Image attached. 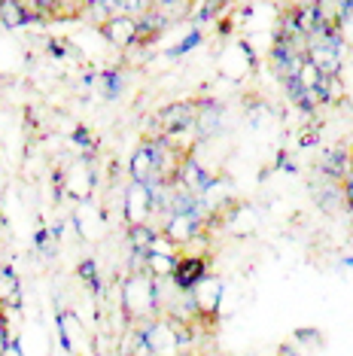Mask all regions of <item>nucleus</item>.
<instances>
[{
	"instance_id": "f3484780",
	"label": "nucleus",
	"mask_w": 353,
	"mask_h": 356,
	"mask_svg": "<svg viewBox=\"0 0 353 356\" xmlns=\"http://www.w3.org/2000/svg\"><path fill=\"white\" fill-rule=\"evenodd\" d=\"M220 3H229V0H220Z\"/></svg>"
},
{
	"instance_id": "6e6552de",
	"label": "nucleus",
	"mask_w": 353,
	"mask_h": 356,
	"mask_svg": "<svg viewBox=\"0 0 353 356\" xmlns=\"http://www.w3.org/2000/svg\"><path fill=\"white\" fill-rule=\"evenodd\" d=\"M31 19H34V10H31L25 0H0V25L6 31L25 28Z\"/></svg>"
},
{
	"instance_id": "1a4fd4ad",
	"label": "nucleus",
	"mask_w": 353,
	"mask_h": 356,
	"mask_svg": "<svg viewBox=\"0 0 353 356\" xmlns=\"http://www.w3.org/2000/svg\"><path fill=\"white\" fill-rule=\"evenodd\" d=\"M95 6V0H49L46 3V19H79Z\"/></svg>"
},
{
	"instance_id": "9d476101",
	"label": "nucleus",
	"mask_w": 353,
	"mask_h": 356,
	"mask_svg": "<svg viewBox=\"0 0 353 356\" xmlns=\"http://www.w3.org/2000/svg\"><path fill=\"white\" fill-rule=\"evenodd\" d=\"M156 238H158V232L152 229L149 222L128 225V244H131L134 256H147V253H149V247L156 244Z\"/></svg>"
},
{
	"instance_id": "f257e3e1",
	"label": "nucleus",
	"mask_w": 353,
	"mask_h": 356,
	"mask_svg": "<svg viewBox=\"0 0 353 356\" xmlns=\"http://www.w3.org/2000/svg\"><path fill=\"white\" fill-rule=\"evenodd\" d=\"M122 311L134 326L158 317V280L149 271L138 268L128 274V280L122 283Z\"/></svg>"
},
{
	"instance_id": "7ed1b4c3",
	"label": "nucleus",
	"mask_w": 353,
	"mask_h": 356,
	"mask_svg": "<svg viewBox=\"0 0 353 356\" xmlns=\"http://www.w3.org/2000/svg\"><path fill=\"white\" fill-rule=\"evenodd\" d=\"M156 213V189L147 183H134L125 189V222L140 225L149 222V216Z\"/></svg>"
},
{
	"instance_id": "20e7f679",
	"label": "nucleus",
	"mask_w": 353,
	"mask_h": 356,
	"mask_svg": "<svg viewBox=\"0 0 353 356\" xmlns=\"http://www.w3.org/2000/svg\"><path fill=\"white\" fill-rule=\"evenodd\" d=\"M101 34L107 43L119 46V49H128L131 43L140 40V22L138 15H128V13H113L101 22Z\"/></svg>"
},
{
	"instance_id": "423d86ee",
	"label": "nucleus",
	"mask_w": 353,
	"mask_h": 356,
	"mask_svg": "<svg viewBox=\"0 0 353 356\" xmlns=\"http://www.w3.org/2000/svg\"><path fill=\"white\" fill-rule=\"evenodd\" d=\"M128 174H131L134 183H147L156 186V149H152V140L140 143L138 149L131 152V161H128Z\"/></svg>"
},
{
	"instance_id": "9b49d317",
	"label": "nucleus",
	"mask_w": 353,
	"mask_h": 356,
	"mask_svg": "<svg viewBox=\"0 0 353 356\" xmlns=\"http://www.w3.org/2000/svg\"><path fill=\"white\" fill-rule=\"evenodd\" d=\"M347 161H350V152L344 147H335L323 156V165L320 168H323V174L332 177V180H344V174H347Z\"/></svg>"
},
{
	"instance_id": "2eb2a0df",
	"label": "nucleus",
	"mask_w": 353,
	"mask_h": 356,
	"mask_svg": "<svg viewBox=\"0 0 353 356\" xmlns=\"http://www.w3.org/2000/svg\"><path fill=\"white\" fill-rule=\"evenodd\" d=\"M341 195H344V204H347L353 210V183H344V189H341Z\"/></svg>"
},
{
	"instance_id": "ddd939ff",
	"label": "nucleus",
	"mask_w": 353,
	"mask_h": 356,
	"mask_svg": "<svg viewBox=\"0 0 353 356\" xmlns=\"http://www.w3.org/2000/svg\"><path fill=\"white\" fill-rule=\"evenodd\" d=\"M186 0H152V10H171V6H180Z\"/></svg>"
},
{
	"instance_id": "4468645a",
	"label": "nucleus",
	"mask_w": 353,
	"mask_h": 356,
	"mask_svg": "<svg viewBox=\"0 0 353 356\" xmlns=\"http://www.w3.org/2000/svg\"><path fill=\"white\" fill-rule=\"evenodd\" d=\"M25 3L31 6V10H34V15H43V13H46V3H49V0H25Z\"/></svg>"
},
{
	"instance_id": "39448f33",
	"label": "nucleus",
	"mask_w": 353,
	"mask_h": 356,
	"mask_svg": "<svg viewBox=\"0 0 353 356\" xmlns=\"http://www.w3.org/2000/svg\"><path fill=\"white\" fill-rule=\"evenodd\" d=\"M171 277L176 283V289L192 293V289H195L198 283H204V277H207V259L204 256H176Z\"/></svg>"
},
{
	"instance_id": "0eeeda50",
	"label": "nucleus",
	"mask_w": 353,
	"mask_h": 356,
	"mask_svg": "<svg viewBox=\"0 0 353 356\" xmlns=\"http://www.w3.org/2000/svg\"><path fill=\"white\" fill-rule=\"evenodd\" d=\"M213 183H216V180H213V177L207 174L204 168L198 165V161L192 159V156H189L186 161H183L180 177H176V186H180V189H186L189 195H202V192H207Z\"/></svg>"
},
{
	"instance_id": "f03ea898",
	"label": "nucleus",
	"mask_w": 353,
	"mask_h": 356,
	"mask_svg": "<svg viewBox=\"0 0 353 356\" xmlns=\"http://www.w3.org/2000/svg\"><path fill=\"white\" fill-rule=\"evenodd\" d=\"M198 119V101H174L152 116V137H176L189 131Z\"/></svg>"
},
{
	"instance_id": "dca6fc26",
	"label": "nucleus",
	"mask_w": 353,
	"mask_h": 356,
	"mask_svg": "<svg viewBox=\"0 0 353 356\" xmlns=\"http://www.w3.org/2000/svg\"><path fill=\"white\" fill-rule=\"evenodd\" d=\"M341 183H353V152H350V161H347V174H344Z\"/></svg>"
},
{
	"instance_id": "f8f14e48",
	"label": "nucleus",
	"mask_w": 353,
	"mask_h": 356,
	"mask_svg": "<svg viewBox=\"0 0 353 356\" xmlns=\"http://www.w3.org/2000/svg\"><path fill=\"white\" fill-rule=\"evenodd\" d=\"M104 6V10H107V15H113V13H122V3L125 0H95V6Z\"/></svg>"
}]
</instances>
